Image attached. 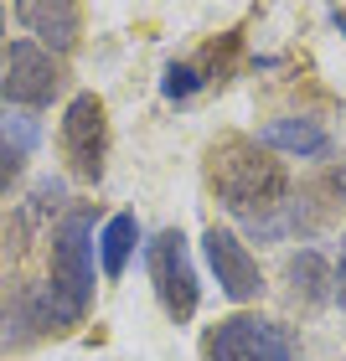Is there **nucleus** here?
<instances>
[{
	"label": "nucleus",
	"mask_w": 346,
	"mask_h": 361,
	"mask_svg": "<svg viewBox=\"0 0 346 361\" xmlns=\"http://www.w3.org/2000/svg\"><path fill=\"white\" fill-rule=\"evenodd\" d=\"M331 300L346 310V243H341V258H336V294H331Z\"/></svg>",
	"instance_id": "4468645a"
},
{
	"label": "nucleus",
	"mask_w": 346,
	"mask_h": 361,
	"mask_svg": "<svg viewBox=\"0 0 346 361\" xmlns=\"http://www.w3.org/2000/svg\"><path fill=\"white\" fill-rule=\"evenodd\" d=\"M62 155H68V171L78 180L98 186L104 180V160H109V114L98 93H78L68 109H62Z\"/></svg>",
	"instance_id": "39448f33"
},
{
	"label": "nucleus",
	"mask_w": 346,
	"mask_h": 361,
	"mask_svg": "<svg viewBox=\"0 0 346 361\" xmlns=\"http://www.w3.org/2000/svg\"><path fill=\"white\" fill-rule=\"evenodd\" d=\"M145 269H150V284H155V300L160 310L186 325L202 305V279H196V264H191V248L181 238V227H160V233L145 243Z\"/></svg>",
	"instance_id": "7ed1b4c3"
},
{
	"label": "nucleus",
	"mask_w": 346,
	"mask_h": 361,
	"mask_svg": "<svg viewBox=\"0 0 346 361\" xmlns=\"http://www.w3.org/2000/svg\"><path fill=\"white\" fill-rule=\"evenodd\" d=\"M212 78H217V73H212L207 62H171V68H166V83H160V93H166L171 104H186V98H191V93H202Z\"/></svg>",
	"instance_id": "ddd939ff"
},
{
	"label": "nucleus",
	"mask_w": 346,
	"mask_h": 361,
	"mask_svg": "<svg viewBox=\"0 0 346 361\" xmlns=\"http://www.w3.org/2000/svg\"><path fill=\"white\" fill-rule=\"evenodd\" d=\"M207 180L217 202L258 233H279L290 212V171L249 135H227L207 155Z\"/></svg>",
	"instance_id": "f257e3e1"
},
{
	"label": "nucleus",
	"mask_w": 346,
	"mask_h": 361,
	"mask_svg": "<svg viewBox=\"0 0 346 361\" xmlns=\"http://www.w3.org/2000/svg\"><path fill=\"white\" fill-rule=\"evenodd\" d=\"M135 243H140L135 212H114V217L98 227V264H104L109 279H119V274L129 269V253H135Z\"/></svg>",
	"instance_id": "f8f14e48"
},
{
	"label": "nucleus",
	"mask_w": 346,
	"mask_h": 361,
	"mask_svg": "<svg viewBox=\"0 0 346 361\" xmlns=\"http://www.w3.org/2000/svg\"><path fill=\"white\" fill-rule=\"evenodd\" d=\"M331 186H336V196H346V155H341V166H336V176H331Z\"/></svg>",
	"instance_id": "2eb2a0df"
},
{
	"label": "nucleus",
	"mask_w": 346,
	"mask_h": 361,
	"mask_svg": "<svg viewBox=\"0 0 346 361\" xmlns=\"http://www.w3.org/2000/svg\"><path fill=\"white\" fill-rule=\"evenodd\" d=\"M62 83H68V73H62V62L47 52V47L16 42L6 52V73H0L6 104H16V109H47L62 93Z\"/></svg>",
	"instance_id": "423d86ee"
},
{
	"label": "nucleus",
	"mask_w": 346,
	"mask_h": 361,
	"mask_svg": "<svg viewBox=\"0 0 346 361\" xmlns=\"http://www.w3.org/2000/svg\"><path fill=\"white\" fill-rule=\"evenodd\" d=\"M93 212L73 207L52 233V279L37 294V315H42V336L68 331L88 315L93 305Z\"/></svg>",
	"instance_id": "f03ea898"
},
{
	"label": "nucleus",
	"mask_w": 346,
	"mask_h": 361,
	"mask_svg": "<svg viewBox=\"0 0 346 361\" xmlns=\"http://www.w3.org/2000/svg\"><path fill=\"white\" fill-rule=\"evenodd\" d=\"M202 253H207L212 274H217V289L233 305H249V300L263 294V269H258V258L249 253V243H243L238 233L207 227V233H202Z\"/></svg>",
	"instance_id": "0eeeda50"
},
{
	"label": "nucleus",
	"mask_w": 346,
	"mask_h": 361,
	"mask_svg": "<svg viewBox=\"0 0 346 361\" xmlns=\"http://www.w3.org/2000/svg\"><path fill=\"white\" fill-rule=\"evenodd\" d=\"M16 16L37 37V47H47L52 57L73 52L78 37H83V11L73 0H26V6H16Z\"/></svg>",
	"instance_id": "6e6552de"
},
{
	"label": "nucleus",
	"mask_w": 346,
	"mask_h": 361,
	"mask_svg": "<svg viewBox=\"0 0 346 361\" xmlns=\"http://www.w3.org/2000/svg\"><path fill=\"white\" fill-rule=\"evenodd\" d=\"M37 145H42V124L31 114H11V109L0 114V196L21 180L26 160L37 155Z\"/></svg>",
	"instance_id": "1a4fd4ad"
},
{
	"label": "nucleus",
	"mask_w": 346,
	"mask_h": 361,
	"mask_svg": "<svg viewBox=\"0 0 346 361\" xmlns=\"http://www.w3.org/2000/svg\"><path fill=\"white\" fill-rule=\"evenodd\" d=\"M285 279H290L294 305H326V300L336 294V269L326 264L316 248H300V253H294L290 269H285Z\"/></svg>",
	"instance_id": "9b49d317"
},
{
	"label": "nucleus",
	"mask_w": 346,
	"mask_h": 361,
	"mask_svg": "<svg viewBox=\"0 0 346 361\" xmlns=\"http://www.w3.org/2000/svg\"><path fill=\"white\" fill-rule=\"evenodd\" d=\"M202 356L207 361H294V336L279 320L238 310V315H227L207 331Z\"/></svg>",
	"instance_id": "20e7f679"
},
{
	"label": "nucleus",
	"mask_w": 346,
	"mask_h": 361,
	"mask_svg": "<svg viewBox=\"0 0 346 361\" xmlns=\"http://www.w3.org/2000/svg\"><path fill=\"white\" fill-rule=\"evenodd\" d=\"M331 21H336V26H341V31H346V11H331Z\"/></svg>",
	"instance_id": "f3484780"
},
{
	"label": "nucleus",
	"mask_w": 346,
	"mask_h": 361,
	"mask_svg": "<svg viewBox=\"0 0 346 361\" xmlns=\"http://www.w3.org/2000/svg\"><path fill=\"white\" fill-rule=\"evenodd\" d=\"M258 145L269 155H294V160H326L331 155V135L316 119H274L258 129Z\"/></svg>",
	"instance_id": "9d476101"
},
{
	"label": "nucleus",
	"mask_w": 346,
	"mask_h": 361,
	"mask_svg": "<svg viewBox=\"0 0 346 361\" xmlns=\"http://www.w3.org/2000/svg\"><path fill=\"white\" fill-rule=\"evenodd\" d=\"M0 73H6V6H0Z\"/></svg>",
	"instance_id": "dca6fc26"
}]
</instances>
